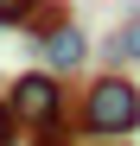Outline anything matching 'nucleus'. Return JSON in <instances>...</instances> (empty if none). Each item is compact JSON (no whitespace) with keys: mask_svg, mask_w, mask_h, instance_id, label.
I'll use <instances>...</instances> for the list:
<instances>
[{"mask_svg":"<svg viewBox=\"0 0 140 146\" xmlns=\"http://www.w3.org/2000/svg\"><path fill=\"white\" fill-rule=\"evenodd\" d=\"M77 127L96 133V140H127L140 127V83L127 70H108L83 89V108H77Z\"/></svg>","mask_w":140,"mask_h":146,"instance_id":"f257e3e1","label":"nucleus"},{"mask_svg":"<svg viewBox=\"0 0 140 146\" xmlns=\"http://www.w3.org/2000/svg\"><path fill=\"white\" fill-rule=\"evenodd\" d=\"M7 102V114L19 121V127H32V133H45V127H64V114H70V89H64V76H51V70H19L13 76V89L0 95Z\"/></svg>","mask_w":140,"mask_h":146,"instance_id":"f03ea898","label":"nucleus"},{"mask_svg":"<svg viewBox=\"0 0 140 146\" xmlns=\"http://www.w3.org/2000/svg\"><path fill=\"white\" fill-rule=\"evenodd\" d=\"M38 38V64L51 70V76H77V70L89 64V32L77 26V19H45V26H32Z\"/></svg>","mask_w":140,"mask_h":146,"instance_id":"7ed1b4c3","label":"nucleus"},{"mask_svg":"<svg viewBox=\"0 0 140 146\" xmlns=\"http://www.w3.org/2000/svg\"><path fill=\"white\" fill-rule=\"evenodd\" d=\"M102 57H108V70H140V13H127L102 38Z\"/></svg>","mask_w":140,"mask_h":146,"instance_id":"20e7f679","label":"nucleus"},{"mask_svg":"<svg viewBox=\"0 0 140 146\" xmlns=\"http://www.w3.org/2000/svg\"><path fill=\"white\" fill-rule=\"evenodd\" d=\"M38 0H0V26H32Z\"/></svg>","mask_w":140,"mask_h":146,"instance_id":"39448f33","label":"nucleus"},{"mask_svg":"<svg viewBox=\"0 0 140 146\" xmlns=\"http://www.w3.org/2000/svg\"><path fill=\"white\" fill-rule=\"evenodd\" d=\"M13 140H19V121L7 114V102H0V146H13Z\"/></svg>","mask_w":140,"mask_h":146,"instance_id":"423d86ee","label":"nucleus"},{"mask_svg":"<svg viewBox=\"0 0 140 146\" xmlns=\"http://www.w3.org/2000/svg\"><path fill=\"white\" fill-rule=\"evenodd\" d=\"M38 146H89V140H64L57 127H45V140H38Z\"/></svg>","mask_w":140,"mask_h":146,"instance_id":"0eeeda50","label":"nucleus"},{"mask_svg":"<svg viewBox=\"0 0 140 146\" xmlns=\"http://www.w3.org/2000/svg\"><path fill=\"white\" fill-rule=\"evenodd\" d=\"M108 146H121V140H108Z\"/></svg>","mask_w":140,"mask_h":146,"instance_id":"6e6552de","label":"nucleus"}]
</instances>
